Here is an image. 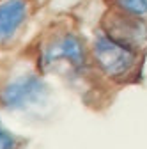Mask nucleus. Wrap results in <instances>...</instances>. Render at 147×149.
Masks as SVG:
<instances>
[{"mask_svg":"<svg viewBox=\"0 0 147 149\" xmlns=\"http://www.w3.org/2000/svg\"><path fill=\"white\" fill-rule=\"evenodd\" d=\"M92 55L99 69L110 78L128 77L137 66L138 53L135 46L128 45L110 32H98L92 43Z\"/></svg>","mask_w":147,"mask_h":149,"instance_id":"obj_1","label":"nucleus"},{"mask_svg":"<svg viewBox=\"0 0 147 149\" xmlns=\"http://www.w3.org/2000/svg\"><path fill=\"white\" fill-rule=\"evenodd\" d=\"M50 87L37 74H20L9 80L0 91V103L7 110H30L46 103Z\"/></svg>","mask_w":147,"mask_h":149,"instance_id":"obj_2","label":"nucleus"},{"mask_svg":"<svg viewBox=\"0 0 147 149\" xmlns=\"http://www.w3.org/2000/svg\"><path fill=\"white\" fill-rule=\"evenodd\" d=\"M59 61H64L73 69H78V71L85 68V64H87L85 46H83V41L76 34L66 32L60 37H55L44 48V52H43V66L44 68H51Z\"/></svg>","mask_w":147,"mask_h":149,"instance_id":"obj_3","label":"nucleus"},{"mask_svg":"<svg viewBox=\"0 0 147 149\" xmlns=\"http://www.w3.org/2000/svg\"><path fill=\"white\" fill-rule=\"evenodd\" d=\"M25 0H4L0 4V43H7L16 36L27 18Z\"/></svg>","mask_w":147,"mask_h":149,"instance_id":"obj_4","label":"nucleus"},{"mask_svg":"<svg viewBox=\"0 0 147 149\" xmlns=\"http://www.w3.org/2000/svg\"><path fill=\"white\" fill-rule=\"evenodd\" d=\"M114 4L122 14L137 18L147 16V0H114Z\"/></svg>","mask_w":147,"mask_h":149,"instance_id":"obj_5","label":"nucleus"},{"mask_svg":"<svg viewBox=\"0 0 147 149\" xmlns=\"http://www.w3.org/2000/svg\"><path fill=\"white\" fill-rule=\"evenodd\" d=\"M16 147H18V137L11 133L0 121V149H16Z\"/></svg>","mask_w":147,"mask_h":149,"instance_id":"obj_6","label":"nucleus"}]
</instances>
